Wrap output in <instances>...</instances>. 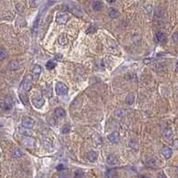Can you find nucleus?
Here are the masks:
<instances>
[{
	"instance_id": "1",
	"label": "nucleus",
	"mask_w": 178,
	"mask_h": 178,
	"mask_svg": "<svg viewBox=\"0 0 178 178\" xmlns=\"http://www.w3.org/2000/svg\"><path fill=\"white\" fill-rule=\"evenodd\" d=\"M63 6H64L67 11L71 12L72 14H74L75 16H77V17H82L84 14L80 6H79L78 4H77L76 3H73V2H70V3L64 4Z\"/></svg>"
},
{
	"instance_id": "2",
	"label": "nucleus",
	"mask_w": 178,
	"mask_h": 178,
	"mask_svg": "<svg viewBox=\"0 0 178 178\" xmlns=\"http://www.w3.org/2000/svg\"><path fill=\"white\" fill-rule=\"evenodd\" d=\"M68 91H69V88L67 87V86L65 84L62 83V82H57L55 84V92L57 93V95H65L68 93Z\"/></svg>"
},
{
	"instance_id": "3",
	"label": "nucleus",
	"mask_w": 178,
	"mask_h": 178,
	"mask_svg": "<svg viewBox=\"0 0 178 178\" xmlns=\"http://www.w3.org/2000/svg\"><path fill=\"white\" fill-rule=\"evenodd\" d=\"M55 21L58 24H65L68 21H69V15L65 12H59L56 14Z\"/></svg>"
},
{
	"instance_id": "4",
	"label": "nucleus",
	"mask_w": 178,
	"mask_h": 178,
	"mask_svg": "<svg viewBox=\"0 0 178 178\" xmlns=\"http://www.w3.org/2000/svg\"><path fill=\"white\" fill-rule=\"evenodd\" d=\"M21 86H22V87L24 91H29L32 86V77L30 75H28V76L25 77V78L23 79Z\"/></svg>"
},
{
	"instance_id": "5",
	"label": "nucleus",
	"mask_w": 178,
	"mask_h": 178,
	"mask_svg": "<svg viewBox=\"0 0 178 178\" xmlns=\"http://www.w3.org/2000/svg\"><path fill=\"white\" fill-rule=\"evenodd\" d=\"M32 104L34 105L37 109H40V108L44 104V99L40 95H37V96L34 97L33 99L31 100Z\"/></svg>"
},
{
	"instance_id": "6",
	"label": "nucleus",
	"mask_w": 178,
	"mask_h": 178,
	"mask_svg": "<svg viewBox=\"0 0 178 178\" xmlns=\"http://www.w3.org/2000/svg\"><path fill=\"white\" fill-rule=\"evenodd\" d=\"M13 98L11 96H6L4 98V102H3V109L4 111H9V110L12 109V107H13Z\"/></svg>"
},
{
	"instance_id": "7",
	"label": "nucleus",
	"mask_w": 178,
	"mask_h": 178,
	"mask_svg": "<svg viewBox=\"0 0 178 178\" xmlns=\"http://www.w3.org/2000/svg\"><path fill=\"white\" fill-rule=\"evenodd\" d=\"M108 140L112 144H118L119 142V134L118 132H112L108 135Z\"/></svg>"
},
{
	"instance_id": "8",
	"label": "nucleus",
	"mask_w": 178,
	"mask_h": 178,
	"mask_svg": "<svg viewBox=\"0 0 178 178\" xmlns=\"http://www.w3.org/2000/svg\"><path fill=\"white\" fill-rule=\"evenodd\" d=\"M22 126L23 127L29 128V129H31L32 127L34 126V120L30 118H23L22 120Z\"/></svg>"
},
{
	"instance_id": "9",
	"label": "nucleus",
	"mask_w": 178,
	"mask_h": 178,
	"mask_svg": "<svg viewBox=\"0 0 178 178\" xmlns=\"http://www.w3.org/2000/svg\"><path fill=\"white\" fill-rule=\"evenodd\" d=\"M106 162H107L108 165H110V166H115V165L118 164V159H117V157L115 155L111 154V155H109L107 157Z\"/></svg>"
},
{
	"instance_id": "10",
	"label": "nucleus",
	"mask_w": 178,
	"mask_h": 178,
	"mask_svg": "<svg viewBox=\"0 0 178 178\" xmlns=\"http://www.w3.org/2000/svg\"><path fill=\"white\" fill-rule=\"evenodd\" d=\"M41 71H42V69L41 67L39 66V65H36L33 69H32V74H33V78L34 79H37L38 78L39 75L41 74Z\"/></svg>"
},
{
	"instance_id": "11",
	"label": "nucleus",
	"mask_w": 178,
	"mask_h": 178,
	"mask_svg": "<svg viewBox=\"0 0 178 178\" xmlns=\"http://www.w3.org/2000/svg\"><path fill=\"white\" fill-rule=\"evenodd\" d=\"M161 154L165 157L166 159H169L171 156H172V150L169 147H164V148L161 150Z\"/></svg>"
},
{
	"instance_id": "12",
	"label": "nucleus",
	"mask_w": 178,
	"mask_h": 178,
	"mask_svg": "<svg viewBox=\"0 0 178 178\" xmlns=\"http://www.w3.org/2000/svg\"><path fill=\"white\" fill-rule=\"evenodd\" d=\"M19 133L21 134L23 136H26V137H29L32 135V132L30 131V129L26 127H22V128H19Z\"/></svg>"
},
{
	"instance_id": "13",
	"label": "nucleus",
	"mask_w": 178,
	"mask_h": 178,
	"mask_svg": "<svg viewBox=\"0 0 178 178\" xmlns=\"http://www.w3.org/2000/svg\"><path fill=\"white\" fill-rule=\"evenodd\" d=\"M92 8L93 10L95 11H100L102 9V2L100 1H97V0H95V1H93L92 3Z\"/></svg>"
},
{
	"instance_id": "14",
	"label": "nucleus",
	"mask_w": 178,
	"mask_h": 178,
	"mask_svg": "<svg viewBox=\"0 0 178 178\" xmlns=\"http://www.w3.org/2000/svg\"><path fill=\"white\" fill-rule=\"evenodd\" d=\"M12 155H13V158H15V159H20L23 156V152L22 150L17 148V149L13 150V152H12Z\"/></svg>"
},
{
	"instance_id": "15",
	"label": "nucleus",
	"mask_w": 178,
	"mask_h": 178,
	"mask_svg": "<svg viewBox=\"0 0 178 178\" xmlns=\"http://www.w3.org/2000/svg\"><path fill=\"white\" fill-rule=\"evenodd\" d=\"M97 157H98L97 153L95 151H90L87 154V159H88V160L90 161V162H95V161L97 160Z\"/></svg>"
},
{
	"instance_id": "16",
	"label": "nucleus",
	"mask_w": 178,
	"mask_h": 178,
	"mask_svg": "<svg viewBox=\"0 0 178 178\" xmlns=\"http://www.w3.org/2000/svg\"><path fill=\"white\" fill-rule=\"evenodd\" d=\"M65 111L62 109V108H57V109H55V117H57V118H62V117L65 116Z\"/></svg>"
},
{
	"instance_id": "17",
	"label": "nucleus",
	"mask_w": 178,
	"mask_h": 178,
	"mask_svg": "<svg viewBox=\"0 0 178 178\" xmlns=\"http://www.w3.org/2000/svg\"><path fill=\"white\" fill-rule=\"evenodd\" d=\"M109 15H110V17H111V18H118L119 16V12L117 10V9L111 8V10L109 11Z\"/></svg>"
},
{
	"instance_id": "18",
	"label": "nucleus",
	"mask_w": 178,
	"mask_h": 178,
	"mask_svg": "<svg viewBox=\"0 0 178 178\" xmlns=\"http://www.w3.org/2000/svg\"><path fill=\"white\" fill-rule=\"evenodd\" d=\"M156 38L157 40H158L159 42H164L166 40V36L165 34L163 33V32L161 31H159L156 33Z\"/></svg>"
},
{
	"instance_id": "19",
	"label": "nucleus",
	"mask_w": 178,
	"mask_h": 178,
	"mask_svg": "<svg viewBox=\"0 0 178 178\" xmlns=\"http://www.w3.org/2000/svg\"><path fill=\"white\" fill-rule=\"evenodd\" d=\"M58 41H59L60 44H62V46H65V44H67L68 43V38L66 37V35H61L59 37V38H58Z\"/></svg>"
},
{
	"instance_id": "20",
	"label": "nucleus",
	"mask_w": 178,
	"mask_h": 178,
	"mask_svg": "<svg viewBox=\"0 0 178 178\" xmlns=\"http://www.w3.org/2000/svg\"><path fill=\"white\" fill-rule=\"evenodd\" d=\"M8 55L7 50L6 48H0V60H4Z\"/></svg>"
},
{
	"instance_id": "21",
	"label": "nucleus",
	"mask_w": 178,
	"mask_h": 178,
	"mask_svg": "<svg viewBox=\"0 0 178 178\" xmlns=\"http://www.w3.org/2000/svg\"><path fill=\"white\" fill-rule=\"evenodd\" d=\"M42 0H29V6L32 8H36L41 4Z\"/></svg>"
},
{
	"instance_id": "22",
	"label": "nucleus",
	"mask_w": 178,
	"mask_h": 178,
	"mask_svg": "<svg viewBox=\"0 0 178 178\" xmlns=\"http://www.w3.org/2000/svg\"><path fill=\"white\" fill-rule=\"evenodd\" d=\"M24 142H23V144H24V145L26 147H32L34 145V140H32V139H29V138H28V139H25L24 141H23Z\"/></svg>"
},
{
	"instance_id": "23",
	"label": "nucleus",
	"mask_w": 178,
	"mask_h": 178,
	"mask_svg": "<svg viewBox=\"0 0 178 178\" xmlns=\"http://www.w3.org/2000/svg\"><path fill=\"white\" fill-rule=\"evenodd\" d=\"M134 100H135V97H134L133 95H129L128 96H126V104H132L134 102Z\"/></svg>"
},
{
	"instance_id": "24",
	"label": "nucleus",
	"mask_w": 178,
	"mask_h": 178,
	"mask_svg": "<svg viewBox=\"0 0 178 178\" xmlns=\"http://www.w3.org/2000/svg\"><path fill=\"white\" fill-rule=\"evenodd\" d=\"M70 131H71V127H70L69 125H64L62 126V130H61V132L62 134H64V135H66V134H69Z\"/></svg>"
},
{
	"instance_id": "25",
	"label": "nucleus",
	"mask_w": 178,
	"mask_h": 178,
	"mask_svg": "<svg viewBox=\"0 0 178 178\" xmlns=\"http://www.w3.org/2000/svg\"><path fill=\"white\" fill-rule=\"evenodd\" d=\"M164 135H165V137H167V138H171V137H172L173 132H172V130H171V128L167 127V129L165 130V132H164Z\"/></svg>"
},
{
	"instance_id": "26",
	"label": "nucleus",
	"mask_w": 178,
	"mask_h": 178,
	"mask_svg": "<svg viewBox=\"0 0 178 178\" xmlns=\"http://www.w3.org/2000/svg\"><path fill=\"white\" fill-rule=\"evenodd\" d=\"M46 69L47 70H53L55 68L56 64H55V62H52V61H49V62H47V63H46Z\"/></svg>"
},
{
	"instance_id": "27",
	"label": "nucleus",
	"mask_w": 178,
	"mask_h": 178,
	"mask_svg": "<svg viewBox=\"0 0 178 178\" xmlns=\"http://www.w3.org/2000/svg\"><path fill=\"white\" fill-rule=\"evenodd\" d=\"M20 99H21V101H22V102L23 104H26L27 103V100H28V98H27V96H26V95H25L24 93H20Z\"/></svg>"
},
{
	"instance_id": "28",
	"label": "nucleus",
	"mask_w": 178,
	"mask_h": 178,
	"mask_svg": "<svg viewBox=\"0 0 178 178\" xmlns=\"http://www.w3.org/2000/svg\"><path fill=\"white\" fill-rule=\"evenodd\" d=\"M16 9H17L19 13H22V12L24 11V6H23V4L22 3H19L16 4Z\"/></svg>"
},
{
	"instance_id": "29",
	"label": "nucleus",
	"mask_w": 178,
	"mask_h": 178,
	"mask_svg": "<svg viewBox=\"0 0 178 178\" xmlns=\"http://www.w3.org/2000/svg\"><path fill=\"white\" fill-rule=\"evenodd\" d=\"M116 172L114 170H108L106 173H105V175L108 177H112L114 176V175H116Z\"/></svg>"
},
{
	"instance_id": "30",
	"label": "nucleus",
	"mask_w": 178,
	"mask_h": 178,
	"mask_svg": "<svg viewBox=\"0 0 178 178\" xmlns=\"http://www.w3.org/2000/svg\"><path fill=\"white\" fill-rule=\"evenodd\" d=\"M18 67H19V65H18V63L16 62H11L10 68H11L12 70H16Z\"/></svg>"
},
{
	"instance_id": "31",
	"label": "nucleus",
	"mask_w": 178,
	"mask_h": 178,
	"mask_svg": "<svg viewBox=\"0 0 178 178\" xmlns=\"http://www.w3.org/2000/svg\"><path fill=\"white\" fill-rule=\"evenodd\" d=\"M65 169V167L63 164H60V165H58L57 167H56V170L57 171H62Z\"/></svg>"
},
{
	"instance_id": "32",
	"label": "nucleus",
	"mask_w": 178,
	"mask_h": 178,
	"mask_svg": "<svg viewBox=\"0 0 178 178\" xmlns=\"http://www.w3.org/2000/svg\"><path fill=\"white\" fill-rule=\"evenodd\" d=\"M84 175V174L83 173H81V172H79V171H76V173H75V176L76 177H79V176H83Z\"/></svg>"
},
{
	"instance_id": "33",
	"label": "nucleus",
	"mask_w": 178,
	"mask_h": 178,
	"mask_svg": "<svg viewBox=\"0 0 178 178\" xmlns=\"http://www.w3.org/2000/svg\"><path fill=\"white\" fill-rule=\"evenodd\" d=\"M174 37L175 43L176 44V43H177V33H175V34H174V37Z\"/></svg>"
},
{
	"instance_id": "34",
	"label": "nucleus",
	"mask_w": 178,
	"mask_h": 178,
	"mask_svg": "<svg viewBox=\"0 0 178 178\" xmlns=\"http://www.w3.org/2000/svg\"><path fill=\"white\" fill-rule=\"evenodd\" d=\"M106 1L108 2V3H110V4H112V3H114V2H115L116 0H106Z\"/></svg>"
},
{
	"instance_id": "35",
	"label": "nucleus",
	"mask_w": 178,
	"mask_h": 178,
	"mask_svg": "<svg viewBox=\"0 0 178 178\" xmlns=\"http://www.w3.org/2000/svg\"><path fill=\"white\" fill-rule=\"evenodd\" d=\"M3 126H4V125H3V123H1V122H0V128H1Z\"/></svg>"
},
{
	"instance_id": "36",
	"label": "nucleus",
	"mask_w": 178,
	"mask_h": 178,
	"mask_svg": "<svg viewBox=\"0 0 178 178\" xmlns=\"http://www.w3.org/2000/svg\"><path fill=\"white\" fill-rule=\"evenodd\" d=\"M0 156H1V154H0Z\"/></svg>"
}]
</instances>
